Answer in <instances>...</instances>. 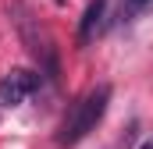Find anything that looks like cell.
Instances as JSON below:
<instances>
[{"label":"cell","instance_id":"obj_5","mask_svg":"<svg viewBox=\"0 0 153 149\" xmlns=\"http://www.w3.org/2000/svg\"><path fill=\"white\" fill-rule=\"evenodd\" d=\"M139 149H153V139H146V142H143V146H139Z\"/></svg>","mask_w":153,"mask_h":149},{"label":"cell","instance_id":"obj_4","mask_svg":"<svg viewBox=\"0 0 153 149\" xmlns=\"http://www.w3.org/2000/svg\"><path fill=\"white\" fill-rule=\"evenodd\" d=\"M146 11H153V0H121V14H117V18H121L125 25H132V21H135L139 14H146Z\"/></svg>","mask_w":153,"mask_h":149},{"label":"cell","instance_id":"obj_2","mask_svg":"<svg viewBox=\"0 0 153 149\" xmlns=\"http://www.w3.org/2000/svg\"><path fill=\"white\" fill-rule=\"evenodd\" d=\"M36 89H39V74L25 71V68H14V71H7L0 78V107H18Z\"/></svg>","mask_w":153,"mask_h":149},{"label":"cell","instance_id":"obj_3","mask_svg":"<svg viewBox=\"0 0 153 149\" xmlns=\"http://www.w3.org/2000/svg\"><path fill=\"white\" fill-rule=\"evenodd\" d=\"M103 18H107V0H89V7L82 11V21H78V46H89L103 32Z\"/></svg>","mask_w":153,"mask_h":149},{"label":"cell","instance_id":"obj_1","mask_svg":"<svg viewBox=\"0 0 153 149\" xmlns=\"http://www.w3.org/2000/svg\"><path fill=\"white\" fill-rule=\"evenodd\" d=\"M107 103H111V85H96V89H89L75 107L68 110L61 131H57V142H61V146H75V142H82V139L103 121Z\"/></svg>","mask_w":153,"mask_h":149}]
</instances>
